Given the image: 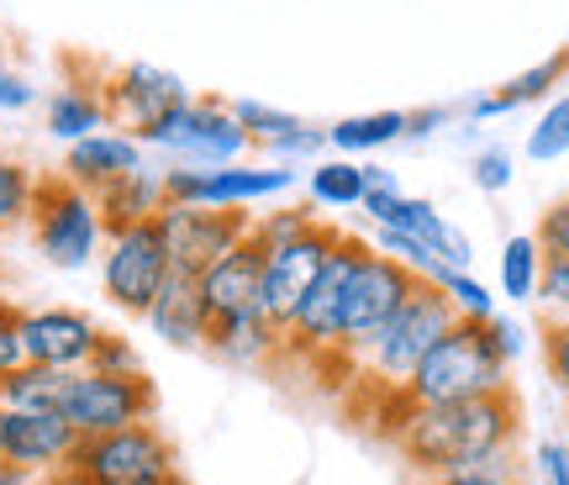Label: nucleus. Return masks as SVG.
<instances>
[{
  "label": "nucleus",
  "mask_w": 569,
  "mask_h": 485,
  "mask_svg": "<svg viewBox=\"0 0 569 485\" xmlns=\"http://www.w3.org/2000/svg\"><path fill=\"white\" fill-rule=\"evenodd\" d=\"M522 438V396L517 385L469 396L448 406H411L390 444L401 465L417 475H448V469H480L507 465Z\"/></svg>",
  "instance_id": "obj_1"
},
{
  "label": "nucleus",
  "mask_w": 569,
  "mask_h": 485,
  "mask_svg": "<svg viewBox=\"0 0 569 485\" xmlns=\"http://www.w3.org/2000/svg\"><path fill=\"white\" fill-rule=\"evenodd\" d=\"M501 385H511V364L501 359V348L490 344V327L475 323V317H453L448 333L427 348L401 390H375L380 406H386V423L375 433L390 438L411 406L469 402V396H486V390H501Z\"/></svg>",
  "instance_id": "obj_2"
},
{
  "label": "nucleus",
  "mask_w": 569,
  "mask_h": 485,
  "mask_svg": "<svg viewBox=\"0 0 569 485\" xmlns=\"http://www.w3.org/2000/svg\"><path fill=\"white\" fill-rule=\"evenodd\" d=\"M453 306L432 280H417L407 290L401 311L380 327V338L359 354V380H369V390H401L411 380V369L422 364V354L448 333Z\"/></svg>",
  "instance_id": "obj_3"
},
{
  "label": "nucleus",
  "mask_w": 569,
  "mask_h": 485,
  "mask_svg": "<svg viewBox=\"0 0 569 485\" xmlns=\"http://www.w3.org/2000/svg\"><path fill=\"white\" fill-rule=\"evenodd\" d=\"M32 242H38L42 264L53 269H90L101 259L106 248V222H101V206L90 190L69 185L63 175H38V196H32Z\"/></svg>",
  "instance_id": "obj_4"
},
{
  "label": "nucleus",
  "mask_w": 569,
  "mask_h": 485,
  "mask_svg": "<svg viewBox=\"0 0 569 485\" xmlns=\"http://www.w3.org/2000/svg\"><path fill=\"white\" fill-rule=\"evenodd\" d=\"M180 469V454L163 438L159 423H132L117 433H96L80 438L69 465L53 475V485H142L153 475Z\"/></svg>",
  "instance_id": "obj_5"
},
{
  "label": "nucleus",
  "mask_w": 569,
  "mask_h": 485,
  "mask_svg": "<svg viewBox=\"0 0 569 485\" xmlns=\"http://www.w3.org/2000/svg\"><path fill=\"white\" fill-rule=\"evenodd\" d=\"M369 242L365 232H338V242L327 248L317 280L306 285L301 306L290 311V323L280 333V359H301L317 364L327 348H338V327H343V301H348V280H353V264Z\"/></svg>",
  "instance_id": "obj_6"
},
{
  "label": "nucleus",
  "mask_w": 569,
  "mask_h": 485,
  "mask_svg": "<svg viewBox=\"0 0 569 485\" xmlns=\"http://www.w3.org/2000/svg\"><path fill=\"white\" fill-rule=\"evenodd\" d=\"M153 406H159V390L148 380V369L111 375V369L84 364V369H69L59 417L80 438H96V433H117V427H132V423H153Z\"/></svg>",
  "instance_id": "obj_7"
},
{
  "label": "nucleus",
  "mask_w": 569,
  "mask_h": 485,
  "mask_svg": "<svg viewBox=\"0 0 569 485\" xmlns=\"http://www.w3.org/2000/svg\"><path fill=\"white\" fill-rule=\"evenodd\" d=\"M142 148L163 154L169 164H201V169H217V164H243V154L253 148L248 132L238 127L232 106L217 101V96H190V101L163 117Z\"/></svg>",
  "instance_id": "obj_8"
},
{
  "label": "nucleus",
  "mask_w": 569,
  "mask_h": 485,
  "mask_svg": "<svg viewBox=\"0 0 569 485\" xmlns=\"http://www.w3.org/2000/svg\"><path fill=\"white\" fill-rule=\"evenodd\" d=\"M417 280H422V275H411L401 259H390V254H380V248H365L359 264H353V280H348L338 354H348V359L359 364V354H365V348L380 338V327L401 311V301H407V290Z\"/></svg>",
  "instance_id": "obj_9"
},
{
  "label": "nucleus",
  "mask_w": 569,
  "mask_h": 485,
  "mask_svg": "<svg viewBox=\"0 0 569 485\" xmlns=\"http://www.w3.org/2000/svg\"><path fill=\"white\" fill-rule=\"evenodd\" d=\"M296 185V169H248V164H169L163 169V201H184V206H222V211H248L259 201H274Z\"/></svg>",
  "instance_id": "obj_10"
},
{
  "label": "nucleus",
  "mask_w": 569,
  "mask_h": 485,
  "mask_svg": "<svg viewBox=\"0 0 569 485\" xmlns=\"http://www.w3.org/2000/svg\"><path fill=\"white\" fill-rule=\"evenodd\" d=\"M169 280V254H163V238L153 222L122 227V232H106L101 248V290L106 301L127 311V317H142L153 296Z\"/></svg>",
  "instance_id": "obj_11"
},
{
  "label": "nucleus",
  "mask_w": 569,
  "mask_h": 485,
  "mask_svg": "<svg viewBox=\"0 0 569 485\" xmlns=\"http://www.w3.org/2000/svg\"><path fill=\"white\" fill-rule=\"evenodd\" d=\"M248 222H253V211H222V206H184V201H163L159 217H153L174 275L211 269L232 242L248 238Z\"/></svg>",
  "instance_id": "obj_12"
},
{
  "label": "nucleus",
  "mask_w": 569,
  "mask_h": 485,
  "mask_svg": "<svg viewBox=\"0 0 569 485\" xmlns=\"http://www.w3.org/2000/svg\"><path fill=\"white\" fill-rule=\"evenodd\" d=\"M101 96H106L111 127H122V132H132L138 142H148V132H153L163 117H174L196 90H190L174 69H159V63L138 59V63H122V69L101 75Z\"/></svg>",
  "instance_id": "obj_13"
},
{
  "label": "nucleus",
  "mask_w": 569,
  "mask_h": 485,
  "mask_svg": "<svg viewBox=\"0 0 569 485\" xmlns=\"http://www.w3.org/2000/svg\"><path fill=\"white\" fill-rule=\"evenodd\" d=\"M338 232H343V227H332V222H322V217H317L301 238L264 248V296H259V311H264L280 333H284V323H290V311L301 306L306 285L317 280V269H322L327 248L338 242Z\"/></svg>",
  "instance_id": "obj_14"
},
{
  "label": "nucleus",
  "mask_w": 569,
  "mask_h": 485,
  "mask_svg": "<svg viewBox=\"0 0 569 485\" xmlns=\"http://www.w3.org/2000/svg\"><path fill=\"white\" fill-rule=\"evenodd\" d=\"M101 344V323L80 311V306H38L21 311V354L27 364H48V369H84L96 359Z\"/></svg>",
  "instance_id": "obj_15"
},
{
  "label": "nucleus",
  "mask_w": 569,
  "mask_h": 485,
  "mask_svg": "<svg viewBox=\"0 0 569 485\" xmlns=\"http://www.w3.org/2000/svg\"><path fill=\"white\" fill-rule=\"evenodd\" d=\"M196 280H201V296H206L211 323L248 317V311H259V296H264V248H259L253 232H248V238L232 242L211 269H201Z\"/></svg>",
  "instance_id": "obj_16"
},
{
  "label": "nucleus",
  "mask_w": 569,
  "mask_h": 485,
  "mask_svg": "<svg viewBox=\"0 0 569 485\" xmlns=\"http://www.w3.org/2000/svg\"><path fill=\"white\" fill-rule=\"evenodd\" d=\"M74 444H80V433L59 412H6V465L11 469L53 481L69 465Z\"/></svg>",
  "instance_id": "obj_17"
},
{
  "label": "nucleus",
  "mask_w": 569,
  "mask_h": 485,
  "mask_svg": "<svg viewBox=\"0 0 569 485\" xmlns=\"http://www.w3.org/2000/svg\"><path fill=\"white\" fill-rule=\"evenodd\" d=\"M142 164H148V148H142L132 132H122V127H101V132H90V138L63 148L59 175L69 185L90 190V196H101L111 180H122V175H132V169H142Z\"/></svg>",
  "instance_id": "obj_18"
},
{
  "label": "nucleus",
  "mask_w": 569,
  "mask_h": 485,
  "mask_svg": "<svg viewBox=\"0 0 569 485\" xmlns=\"http://www.w3.org/2000/svg\"><path fill=\"white\" fill-rule=\"evenodd\" d=\"M142 323L153 327V338L169 348H184V354L206 348V338H211V311H206L201 280L169 269V280H163V290L153 296V306L142 311Z\"/></svg>",
  "instance_id": "obj_19"
},
{
  "label": "nucleus",
  "mask_w": 569,
  "mask_h": 485,
  "mask_svg": "<svg viewBox=\"0 0 569 485\" xmlns=\"http://www.w3.org/2000/svg\"><path fill=\"white\" fill-rule=\"evenodd\" d=\"M227 106H232L238 127L248 132V142H259V148H269V154H280V164L322 159L327 127L296 117V111H280V106H269V101H227Z\"/></svg>",
  "instance_id": "obj_20"
},
{
  "label": "nucleus",
  "mask_w": 569,
  "mask_h": 485,
  "mask_svg": "<svg viewBox=\"0 0 569 485\" xmlns=\"http://www.w3.org/2000/svg\"><path fill=\"white\" fill-rule=\"evenodd\" d=\"M42 127H48V138H59L63 148H69V142H80V138H90V132H101V127H111L101 80L59 85V90L48 96V106H42Z\"/></svg>",
  "instance_id": "obj_21"
},
{
  "label": "nucleus",
  "mask_w": 569,
  "mask_h": 485,
  "mask_svg": "<svg viewBox=\"0 0 569 485\" xmlns=\"http://www.w3.org/2000/svg\"><path fill=\"white\" fill-rule=\"evenodd\" d=\"M206 354H217V359L232 364V369H259V364H274V359H280V327L269 323L264 311H248V317L211 323Z\"/></svg>",
  "instance_id": "obj_22"
},
{
  "label": "nucleus",
  "mask_w": 569,
  "mask_h": 485,
  "mask_svg": "<svg viewBox=\"0 0 569 485\" xmlns=\"http://www.w3.org/2000/svg\"><path fill=\"white\" fill-rule=\"evenodd\" d=\"M96 206H101V222L106 232H122V227H138V222H153L163 206V169H132V175H122V180H111L96 196Z\"/></svg>",
  "instance_id": "obj_23"
},
{
  "label": "nucleus",
  "mask_w": 569,
  "mask_h": 485,
  "mask_svg": "<svg viewBox=\"0 0 569 485\" xmlns=\"http://www.w3.org/2000/svg\"><path fill=\"white\" fill-rule=\"evenodd\" d=\"M401 138H407V111H359V117H343L327 127V148H338L343 159L390 148V142H401Z\"/></svg>",
  "instance_id": "obj_24"
},
{
  "label": "nucleus",
  "mask_w": 569,
  "mask_h": 485,
  "mask_svg": "<svg viewBox=\"0 0 569 485\" xmlns=\"http://www.w3.org/2000/svg\"><path fill=\"white\" fill-rule=\"evenodd\" d=\"M69 369H48V364H27L21 359L6 380H0V406L6 412H59Z\"/></svg>",
  "instance_id": "obj_25"
},
{
  "label": "nucleus",
  "mask_w": 569,
  "mask_h": 485,
  "mask_svg": "<svg viewBox=\"0 0 569 485\" xmlns=\"http://www.w3.org/2000/svg\"><path fill=\"white\" fill-rule=\"evenodd\" d=\"M496 280H501V296L517 306L538 301V280H543V248L532 242V232H511L501 242V259H496Z\"/></svg>",
  "instance_id": "obj_26"
},
{
  "label": "nucleus",
  "mask_w": 569,
  "mask_h": 485,
  "mask_svg": "<svg viewBox=\"0 0 569 485\" xmlns=\"http://www.w3.org/2000/svg\"><path fill=\"white\" fill-rule=\"evenodd\" d=\"M306 196L327 211H348L365 201V169L359 159H317L306 175Z\"/></svg>",
  "instance_id": "obj_27"
},
{
  "label": "nucleus",
  "mask_w": 569,
  "mask_h": 485,
  "mask_svg": "<svg viewBox=\"0 0 569 485\" xmlns=\"http://www.w3.org/2000/svg\"><path fill=\"white\" fill-rule=\"evenodd\" d=\"M569 80V48H559V53H549L543 63H532V69H522V75H511L507 85H496V101H501V111H517V106H532V101H549L553 85Z\"/></svg>",
  "instance_id": "obj_28"
},
{
  "label": "nucleus",
  "mask_w": 569,
  "mask_h": 485,
  "mask_svg": "<svg viewBox=\"0 0 569 485\" xmlns=\"http://www.w3.org/2000/svg\"><path fill=\"white\" fill-rule=\"evenodd\" d=\"M32 196H38V175H32L21 159L0 154V232L27 227V217H32Z\"/></svg>",
  "instance_id": "obj_29"
},
{
  "label": "nucleus",
  "mask_w": 569,
  "mask_h": 485,
  "mask_svg": "<svg viewBox=\"0 0 569 485\" xmlns=\"http://www.w3.org/2000/svg\"><path fill=\"white\" fill-rule=\"evenodd\" d=\"M565 154H569V90L543 106V117L532 121V132H528L532 164H553V159H565Z\"/></svg>",
  "instance_id": "obj_30"
},
{
  "label": "nucleus",
  "mask_w": 569,
  "mask_h": 485,
  "mask_svg": "<svg viewBox=\"0 0 569 485\" xmlns=\"http://www.w3.org/2000/svg\"><path fill=\"white\" fill-rule=\"evenodd\" d=\"M432 285H438V290L448 296L453 317H475V323H486L490 311H496V296H490V290L475 280L469 269H448V264H443V269L432 275Z\"/></svg>",
  "instance_id": "obj_31"
},
{
  "label": "nucleus",
  "mask_w": 569,
  "mask_h": 485,
  "mask_svg": "<svg viewBox=\"0 0 569 485\" xmlns=\"http://www.w3.org/2000/svg\"><path fill=\"white\" fill-rule=\"evenodd\" d=\"M369 248H380V254H390V259H401L411 275H422V280H432V275L443 269L438 254H432L427 242H417L411 232H401V227H369Z\"/></svg>",
  "instance_id": "obj_32"
},
{
  "label": "nucleus",
  "mask_w": 569,
  "mask_h": 485,
  "mask_svg": "<svg viewBox=\"0 0 569 485\" xmlns=\"http://www.w3.org/2000/svg\"><path fill=\"white\" fill-rule=\"evenodd\" d=\"M311 222H317V211H311V206H280V211L253 217V222H248V232H253V242H259V248H274V242L301 238Z\"/></svg>",
  "instance_id": "obj_33"
},
{
  "label": "nucleus",
  "mask_w": 569,
  "mask_h": 485,
  "mask_svg": "<svg viewBox=\"0 0 569 485\" xmlns=\"http://www.w3.org/2000/svg\"><path fill=\"white\" fill-rule=\"evenodd\" d=\"M538 348H543L549 380L569 396V317H543V323H538Z\"/></svg>",
  "instance_id": "obj_34"
},
{
  "label": "nucleus",
  "mask_w": 569,
  "mask_h": 485,
  "mask_svg": "<svg viewBox=\"0 0 569 485\" xmlns=\"http://www.w3.org/2000/svg\"><path fill=\"white\" fill-rule=\"evenodd\" d=\"M532 242L543 248V259H569V196L543 206V217L532 227Z\"/></svg>",
  "instance_id": "obj_35"
},
{
  "label": "nucleus",
  "mask_w": 569,
  "mask_h": 485,
  "mask_svg": "<svg viewBox=\"0 0 569 485\" xmlns=\"http://www.w3.org/2000/svg\"><path fill=\"white\" fill-rule=\"evenodd\" d=\"M469 180L480 185L486 196H501L511 180H517V169H511V154L507 148H480L475 164H469Z\"/></svg>",
  "instance_id": "obj_36"
},
{
  "label": "nucleus",
  "mask_w": 569,
  "mask_h": 485,
  "mask_svg": "<svg viewBox=\"0 0 569 485\" xmlns=\"http://www.w3.org/2000/svg\"><path fill=\"white\" fill-rule=\"evenodd\" d=\"M21 311H27V306H17L6 290H0V380L27 359V354H21Z\"/></svg>",
  "instance_id": "obj_37"
},
{
  "label": "nucleus",
  "mask_w": 569,
  "mask_h": 485,
  "mask_svg": "<svg viewBox=\"0 0 569 485\" xmlns=\"http://www.w3.org/2000/svg\"><path fill=\"white\" fill-rule=\"evenodd\" d=\"M538 306H543V317H569V259H543Z\"/></svg>",
  "instance_id": "obj_38"
},
{
  "label": "nucleus",
  "mask_w": 569,
  "mask_h": 485,
  "mask_svg": "<svg viewBox=\"0 0 569 485\" xmlns=\"http://www.w3.org/2000/svg\"><path fill=\"white\" fill-rule=\"evenodd\" d=\"M96 369H111V375H138L142 369V359H138V348L127 344L122 333H106L101 327V344H96Z\"/></svg>",
  "instance_id": "obj_39"
},
{
  "label": "nucleus",
  "mask_w": 569,
  "mask_h": 485,
  "mask_svg": "<svg viewBox=\"0 0 569 485\" xmlns=\"http://www.w3.org/2000/svg\"><path fill=\"white\" fill-rule=\"evenodd\" d=\"M422 485H517V465H480V469H448V475H422Z\"/></svg>",
  "instance_id": "obj_40"
},
{
  "label": "nucleus",
  "mask_w": 569,
  "mask_h": 485,
  "mask_svg": "<svg viewBox=\"0 0 569 485\" xmlns=\"http://www.w3.org/2000/svg\"><path fill=\"white\" fill-rule=\"evenodd\" d=\"M32 101H38L32 80H27L11 59H0V111H27Z\"/></svg>",
  "instance_id": "obj_41"
},
{
  "label": "nucleus",
  "mask_w": 569,
  "mask_h": 485,
  "mask_svg": "<svg viewBox=\"0 0 569 485\" xmlns=\"http://www.w3.org/2000/svg\"><path fill=\"white\" fill-rule=\"evenodd\" d=\"M486 327H490V344L501 348V359H522V348H528V333H522V323L517 317H507V311H490L486 317Z\"/></svg>",
  "instance_id": "obj_42"
},
{
  "label": "nucleus",
  "mask_w": 569,
  "mask_h": 485,
  "mask_svg": "<svg viewBox=\"0 0 569 485\" xmlns=\"http://www.w3.org/2000/svg\"><path fill=\"white\" fill-rule=\"evenodd\" d=\"M453 121V106H422V111H407V142H427L432 132H443Z\"/></svg>",
  "instance_id": "obj_43"
},
{
  "label": "nucleus",
  "mask_w": 569,
  "mask_h": 485,
  "mask_svg": "<svg viewBox=\"0 0 569 485\" xmlns=\"http://www.w3.org/2000/svg\"><path fill=\"white\" fill-rule=\"evenodd\" d=\"M359 169H365V190H401L396 169H386V164H359Z\"/></svg>",
  "instance_id": "obj_44"
},
{
  "label": "nucleus",
  "mask_w": 569,
  "mask_h": 485,
  "mask_svg": "<svg viewBox=\"0 0 569 485\" xmlns=\"http://www.w3.org/2000/svg\"><path fill=\"white\" fill-rule=\"evenodd\" d=\"M0 485H38V475H27V469L0 465Z\"/></svg>",
  "instance_id": "obj_45"
},
{
  "label": "nucleus",
  "mask_w": 569,
  "mask_h": 485,
  "mask_svg": "<svg viewBox=\"0 0 569 485\" xmlns=\"http://www.w3.org/2000/svg\"><path fill=\"white\" fill-rule=\"evenodd\" d=\"M142 485H184L180 469H169V475H153V481H142Z\"/></svg>",
  "instance_id": "obj_46"
},
{
  "label": "nucleus",
  "mask_w": 569,
  "mask_h": 485,
  "mask_svg": "<svg viewBox=\"0 0 569 485\" xmlns=\"http://www.w3.org/2000/svg\"><path fill=\"white\" fill-rule=\"evenodd\" d=\"M0 465H6V406H0Z\"/></svg>",
  "instance_id": "obj_47"
},
{
  "label": "nucleus",
  "mask_w": 569,
  "mask_h": 485,
  "mask_svg": "<svg viewBox=\"0 0 569 485\" xmlns=\"http://www.w3.org/2000/svg\"><path fill=\"white\" fill-rule=\"evenodd\" d=\"M11 285V264H6V254H0V290Z\"/></svg>",
  "instance_id": "obj_48"
},
{
  "label": "nucleus",
  "mask_w": 569,
  "mask_h": 485,
  "mask_svg": "<svg viewBox=\"0 0 569 485\" xmlns=\"http://www.w3.org/2000/svg\"><path fill=\"white\" fill-rule=\"evenodd\" d=\"M0 59H6V38H0Z\"/></svg>",
  "instance_id": "obj_49"
},
{
  "label": "nucleus",
  "mask_w": 569,
  "mask_h": 485,
  "mask_svg": "<svg viewBox=\"0 0 569 485\" xmlns=\"http://www.w3.org/2000/svg\"><path fill=\"white\" fill-rule=\"evenodd\" d=\"M543 485H549V481H543Z\"/></svg>",
  "instance_id": "obj_50"
}]
</instances>
